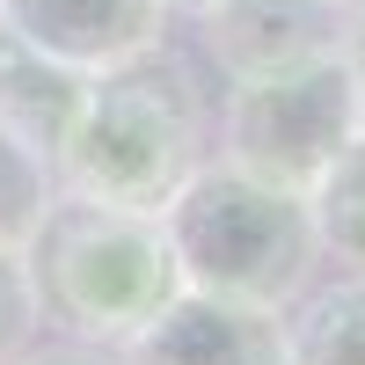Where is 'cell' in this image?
<instances>
[{"instance_id": "cell-12", "label": "cell", "mask_w": 365, "mask_h": 365, "mask_svg": "<svg viewBox=\"0 0 365 365\" xmlns=\"http://www.w3.org/2000/svg\"><path fill=\"white\" fill-rule=\"evenodd\" d=\"M22 365H117L110 351H96V344H73V336H58V344H37Z\"/></svg>"}, {"instance_id": "cell-4", "label": "cell", "mask_w": 365, "mask_h": 365, "mask_svg": "<svg viewBox=\"0 0 365 365\" xmlns=\"http://www.w3.org/2000/svg\"><path fill=\"white\" fill-rule=\"evenodd\" d=\"M212 132H220V161L307 197L322 168L365 132V103H358L344 44L314 37L285 58H270V66L227 73V103Z\"/></svg>"}, {"instance_id": "cell-14", "label": "cell", "mask_w": 365, "mask_h": 365, "mask_svg": "<svg viewBox=\"0 0 365 365\" xmlns=\"http://www.w3.org/2000/svg\"><path fill=\"white\" fill-rule=\"evenodd\" d=\"M256 8H278V15H314V22H336V15H351V0H256Z\"/></svg>"}, {"instance_id": "cell-7", "label": "cell", "mask_w": 365, "mask_h": 365, "mask_svg": "<svg viewBox=\"0 0 365 365\" xmlns=\"http://www.w3.org/2000/svg\"><path fill=\"white\" fill-rule=\"evenodd\" d=\"M81 103H88V73H73L66 58L37 51L29 37H15V29L0 22V125L22 132L29 146H44L58 161Z\"/></svg>"}, {"instance_id": "cell-3", "label": "cell", "mask_w": 365, "mask_h": 365, "mask_svg": "<svg viewBox=\"0 0 365 365\" xmlns=\"http://www.w3.org/2000/svg\"><path fill=\"white\" fill-rule=\"evenodd\" d=\"M29 270L44 292V322L96 351L132 344L161 307L190 292L161 212H117L81 197H58L44 234L29 241Z\"/></svg>"}, {"instance_id": "cell-6", "label": "cell", "mask_w": 365, "mask_h": 365, "mask_svg": "<svg viewBox=\"0 0 365 365\" xmlns=\"http://www.w3.org/2000/svg\"><path fill=\"white\" fill-rule=\"evenodd\" d=\"M0 22L73 73H110L125 58L168 44V0H0Z\"/></svg>"}, {"instance_id": "cell-1", "label": "cell", "mask_w": 365, "mask_h": 365, "mask_svg": "<svg viewBox=\"0 0 365 365\" xmlns=\"http://www.w3.org/2000/svg\"><path fill=\"white\" fill-rule=\"evenodd\" d=\"M212 161V96L168 44L88 73V103L58 146V190L81 205L161 212Z\"/></svg>"}, {"instance_id": "cell-5", "label": "cell", "mask_w": 365, "mask_h": 365, "mask_svg": "<svg viewBox=\"0 0 365 365\" xmlns=\"http://www.w3.org/2000/svg\"><path fill=\"white\" fill-rule=\"evenodd\" d=\"M117 365H285V314L241 299L182 292L132 344L110 351Z\"/></svg>"}, {"instance_id": "cell-13", "label": "cell", "mask_w": 365, "mask_h": 365, "mask_svg": "<svg viewBox=\"0 0 365 365\" xmlns=\"http://www.w3.org/2000/svg\"><path fill=\"white\" fill-rule=\"evenodd\" d=\"M336 44H344V58H351V81H358V103H365V8H351V15H344Z\"/></svg>"}, {"instance_id": "cell-10", "label": "cell", "mask_w": 365, "mask_h": 365, "mask_svg": "<svg viewBox=\"0 0 365 365\" xmlns=\"http://www.w3.org/2000/svg\"><path fill=\"white\" fill-rule=\"evenodd\" d=\"M58 161L44 146H29L22 132L0 125V249H29L58 212Z\"/></svg>"}, {"instance_id": "cell-9", "label": "cell", "mask_w": 365, "mask_h": 365, "mask_svg": "<svg viewBox=\"0 0 365 365\" xmlns=\"http://www.w3.org/2000/svg\"><path fill=\"white\" fill-rule=\"evenodd\" d=\"M307 212H314V234H322V263L365 278V132L322 168V182L307 190Z\"/></svg>"}, {"instance_id": "cell-2", "label": "cell", "mask_w": 365, "mask_h": 365, "mask_svg": "<svg viewBox=\"0 0 365 365\" xmlns=\"http://www.w3.org/2000/svg\"><path fill=\"white\" fill-rule=\"evenodd\" d=\"M161 227L182 263V285L212 299H241V307L285 314L314 285V263H322L307 197L278 190V182H263L220 154L161 205Z\"/></svg>"}, {"instance_id": "cell-11", "label": "cell", "mask_w": 365, "mask_h": 365, "mask_svg": "<svg viewBox=\"0 0 365 365\" xmlns=\"http://www.w3.org/2000/svg\"><path fill=\"white\" fill-rule=\"evenodd\" d=\"M37 344H44V292L29 249H0V365H22Z\"/></svg>"}, {"instance_id": "cell-8", "label": "cell", "mask_w": 365, "mask_h": 365, "mask_svg": "<svg viewBox=\"0 0 365 365\" xmlns=\"http://www.w3.org/2000/svg\"><path fill=\"white\" fill-rule=\"evenodd\" d=\"M285 365H365V278L336 270L285 307Z\"/></svg>"}, {"instance_id": "cell-15", "label": "cell", "mask_w": 365, "mask_h": 365, "mask_svg": "<svg viewBox=\"0 0 365 365\" xmlns=\"http://www.w3.org/2000/svg\"><path fill=\"white\" fill-rule=\"evenodd\" d=\"M351 8H365V0H351Z\"/></svg>"}]
</instances>
